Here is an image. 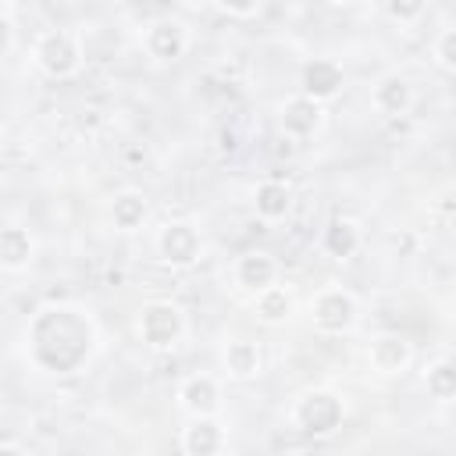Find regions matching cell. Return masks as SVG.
I'll list each match as a JSON object with an SVG mask.
<instances>
[{
    "label": "cell",
    "instance_id": "1",
    "mask_svg": "<svg viewBox=\"0 0 456 456\" xmlns=\"http://www.w3.org/2000/svg\"><path fill=\"white\" fill-rule=\"evenodd\" d=\"M89 349V324L71 310H46L32 324V353L50 370H71Z\"/></svg>",
    "mask_w": 456,
    "mask_h": 456
},
{
    "label": "cell",
    "instance_id": "2",
    "mask_svg": "<svg viewBox=\"0 0 456 456\" xmlns=\"http://www.w3.org/2000/svg\"><path fill=\"white\" fill-rule=\"evenodd\" d=\"M338 417H342V410H338V403L331 399V395H324V392H317V395H306L303 399V406H299V424L306 428V431H331L335 424H338Z\"/></svg>",
    "mask_w": 456,
    "mask_h": 456
},
{
    "label": "cell",
    "instance_id": "3",
    "mask_svg": "<svg viewBox=\"0 0 456 456\" xmlns=\"http://www.w3.org/2000/svg\"><path fill=\"white\" fill-rule=\"evenodd\" d=\"M142 335L153 342V346H167L175 335H178V314L171 306H150L142 314Z\"/></svg>",
    "mask_w": 456,
    "mask_h": 456
},
{
    "label": "cell",
    "instance_id": "4",
    "mask_svg": "<svg viewBox=\"0 0 456 456\" xmlns=\"http://www.w3.org/2000/svg\"><path fill=\"white\" fill-rule=\"evenodd\" d=\"M196 235H192V228H185V224H167V232L160 235V249H164V256L167 260H175V264H189L192 256H196Z\"/></svg>",
    "mask_w": 456,
    "mask_h": 456
},
{
    "label": "cell",
    "instance_id": "5",
    "mask_svg": "<svg viewBox=\"0 0 456 456\" xmlns=\"http://www.w3.org/2000/svg\"><path fill=\"white\" fill-rule=\"evenodd\" d=\"M39 57H43L46 71L64 75V71H71V64H75V46H71V39H68V36H46V43H43Z\"/></svg>",
    "mask_w": 456,
    "mask_h": 456
},
{
    "label": "cell",
    "instance_id": "6",
    "mask_svg": "<svg viewBox=\"0 0 456 456\" xmlns=\"http://www.w3.org/2000/svg\"><path fill=\"white\" fill-rule=\"evenodd\" d=\"M349 317H353V303H349V296H342V292H328V296L317 299V321H321L324 328H342V324H349Z\"/></svg>",
    "mask_w": 456,
    "mask_h": 456
},
{
    "label": "cell",
    "instance_id": "7",
    "mask_svg": "<svg viewBox=\"0 0 456 456\" xmlns=\"http://www.w3.org/2000/svg\"><path fill=\"white\" fill-rule=\"evenodd\" d=\"M303 82H306V93H314V96H331V93L338 89L342 75H338L335 64H328V61H314V64L306 68Z\"/></svg>",
    "mask_w": 456,
    "mask_h": 456
},
{
    "label": "cell",
    "instance_id": "8",
    "mask_svg": "<svg viewBox=\"0 0 456 456\" xmlns=\"http://www.w3.org/2000/svg\"><path fill=\"white\" fill-rule=\"evenodd\" d=\"M271 274H274V264H271L267 256H246V260L239 264V278H242L246 285H267Z\"/></svg>",
    "mask_w": 456,
    "mask_h": 456
},
{
    "label": "cell",
    "instance_id": "9",
    "mask_svg": "<svg viewBox=\"0 0 456 456\" xmlns=\"http://www.w3.org/2000/svg\"><path fill=\"white\" fill-rule=\"evenodd\" d=\"M285 207H289V192H285L281 185H264V189L256 192V210H260V214L278 217V214H285Z\"/></svg>",
    "mask_w": 456,
    "mask_h": 456
},
{
    "label": "cell",
    "instance_id": "10",
    "mask_svg": "<svg viewBox=\"0 0 456 456\" xmlns=\"http://www.w3.org/2000/svg\"><path fill=\"white\" fill-rule=\"evenodd\" d=\"M328 249L335 253V256H349L353 253V246H356V232H353V224H346V221H335L331 228H328Z\"/></svg>",
    "mask_w": 456,
    "mask_h": 456
},
{
    "label": "cell",
    "instance_id": "11",
    "mask_svg": "<svg viewBox=\"0 0 456 456\" xmlns=\"http://www.w3.org/2000/svg\"><path fill=\"white\" fill-rule=\"evenodd\" d=\"M317 125V110H314V103H306V100H296V103H289V114H285V128H292V132H310Z\"/></svg>",
    "mask_w": 456,
    "mask_h": 456
},
{
    "label": "cell",
    "instance_id": "12",
    "mask_svg": "<svg viewBox=\"0 0 456 456\" xmlns=\"http://www.w3.org/2000/svg\"><path fill=\"white\" fill-rule=\"evenodd\" d=\"M428 388L438 395V399H449L456 392V367L452 363H438L431 374H428Z\"/></svg>",
    "mask_w": 456,
    "mask_h": 456
},
{
    "label": "cell",
    "instance_id": "13",
    "mask_svg": "<svg viewBox=\"0 0 456 456\" xmlns=\"http://www.w3.org/2000/svg\"><path fill=\"white\" fill-rule=\"evenodd\" d=\"M150 43H153V50H157L160 57H175V53L182 50V32H178L175 25H157Z\"/></svg>",
    "mask_w": 456,
    "mask_h": 456
},
{
    "label": "cell",
    "instance_id": "14",
    "mask_svg": "<svg viewBox=\"0 0 456 456\" xmlns=\"http://www.w3.org/2000/svg\"><path fill=\"white\" fill-rule=\"evenodd\" d=\"M28 256V235H21L18 228H7L4 232V260L14 267V264H21Z\"/></svg>",
    "mask_w": 456,
    "mask_h": 456
},
{
    "label": "cell",
    "instance_id": "15",
    "mask_svg": "<svg viewBox=\"0 0 456 456\" xmlns=\"http://www.w3.org/2000/svg\"><path fill=\"white\" fill-rule=\"evenodd\" d=\"M374 360H378V367L395 370V367L406 360V346H403V342H395V338H381V346H378Z\"/></svg>",
    "mask_w": 456,
    "mask_h": 456
},
{
    "label": "cell",
    "instance_id": "16",
    "mask_svg": "<svg viewBox=\"0 0 456 456\" xmlns=\"http://www.w3.org/2000/svg\"><path fill=\"white\" fill-rule=\"evenodd\" d=\"M185 403H189L192 410H210V406H214V385H210L207 378L189 381V388H185Z\"/></svg>",
    "mask_w": 456,
    "mask_h": 456
},
{
    "label": "cell",
    "instance_id": "17",
    "mask_svg": "<svg viewBox=\"0 0 456 456\" xmlns=\"http://www.w3.org/2000/svg\"><path fill=\"white\" fill-rule=\"evenodd\" d=\"M185 445H189L192 452H210V449L217 445V431H214V424H200V428H192L189 438H185Z\"/></svg>",
    "mask_w": 456,
    "mask_h": 456
},
{
    "label": "cell",
    "instance_id": "18",
    "mask_svg": "<svg viewBox=\"0 0 456 456\" xmlns=\"http://www.w3.org/2000/svg\"><path fill=\"white\" fill-rule=\"evenodd\" d=\"M228 363H232L235 374H249V370H256V353L249 346H232L228 349Z\"/></svg>",
    "mask_w": 456,
    "mask_h": 456
},
{
    "label": "cell",
    "instance_id": "19",
    "mask_svg": "<svg viewBox=\"0 0 456 456\" xmlns=\"http://www.w3.org/2000/svg\"><path fill=\"white\" fill-rule=\"evenodd\" d=\"M378 96H381V103H385L388 110H399V107L406 103V89H403V82H395V78H388Z\"/></svg>",
    "mask_w": 456,
    "mask_h": 456
},
{
    "label": "cell",
    "instance_id": "20",
    "mask_svg": "<svg viewBox=\"0 0 456 456\" xmlns=\"http://www.w3.org/2000/svg\"><path fill=\"white\" fill-rule=\"evenodd\" d=\"M114 214H118V221L128 228V224H135V221L142 217V203H139L135 196H125V200L114 207Z\"/></svg>",
    "mask_w": 456,
    "mask_h": 456
},
{
    "label": "cell",
    "instance_id": "21",
    "mask_svg": "<svg viewBox=\"0 0 456 456\" xmlns=\"http://www.w3.org/2000/svg\"><path fill=\"white\" fill-rule=\"evenodd\" d=\"M260 310H264L267 321H274V317H281V314L289 310V299H285L281 292H267V296L260 299Z\"/></svg>",
    "mask_w": 456,
    "mask_h": 456
},
{
    "label": "cell",
    "instance_id": "22",
    "mask_svg": "<svg viewBox=\"0 0 456 456\" xmlns=\"http://www.w3.org/2000/svg\"><path fill=\"white\" fill-rule=\"evenodd\" d=\"M420 11V0H392V14L399 18H413Z\"/></svg>",
    "mask_w": 456,
    "mask_h": 456
},
{
    "label": "cell",
    "instance_id": "23",
    "mask_svg": "<svg viewBox=\"0 0 456 456\" xmlns=\"http://www.w3.org/2000/svg\"><path fill=\"white\" fill-rule=\"evenodd\" d=\"M442 57H445V64L456 68V32H449V36L442 39Z\"/></svg>",
    "mask_w": 456,
    "mask_h": 456
},
{
    "label": "cell",
    "instance_id": "24",
    "mask_svg": "<svg viewBox=\"0 0 456 456\" xmlns=\"http://www.w3.org/2000/svg\"><path fill=\"white\" fill-rule=\"evenodd\" d=\"M221 4H224V7H232V11H239V14H249L260 0H221Z\"/></svg>",
    "mask_w": 456,
    "mask_h": 456
}]
</instances>
